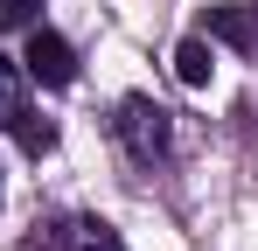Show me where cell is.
<instances>
[{
  "label": "cell",
  "instance_id": "obj_4",
  "mask_svg": "<svg viewBox=\"0 0 258 251\" xmlns=\"http://www.w3.org/2000/svg\"><path fill=\"white\" fill-rule=\"evenodd\" d=\"M21 70H28V84H49V91H63V84H77V49L56 35V28H28V56H21Z\"/></svg>",
  "mask_w": 258,
  "mask_h": 251
},
{
  "label": "cell",
  "instance_id": "obj_3",
  "mask_svg": "<svg viewBox=\"0 0 258 251\" xmlns=\"http://www.w3.org/2000/svg\"><path fill=\"white\" fill-rule=\"evenodd\" d=\"M28 251H126V237L105 216H56V223H35Z\"/></svg>",
  "mask_w": 258,
  "mask_h": 251
},
{
  "label": "cell",
  "instance_id": "obj_6",
  "mask_svg": "<svg viewBox=\"0 0 258 251\" xmlns=\"http://www.w3.org/2000/svg\"><path fill=\"white\" fill-rule=\"evenodd\" d=\"M210 70H216L210 35H188L181 49H174V77H181V84H196V91H203V84H210Z\"/></svg>",
  "mask_w": 258,
  "mask_h": 251
},
{
  "label": "cell",
  "instance_id": "obj_7",
  "mask_svg": "<svg viewBox=\"0 0 258 251\" xmlns=\"http://www.w3.org/2000/svg\"><path fill=\"white\" fill-rule=\"evenodd\" d=\"M42 0H0V28H35Z\"/></svg>",
  "mask_w": 258,
  "mask_h": 251
},
{
  "label": "cell",
  "instance_id": "obj_1",
  "mask_svg": "<svg viewBox=\"0 0 258 251\" xmlns=\"http://www.w3.org/2000/svg\"><path fill=\"white\" fill-rule=\"evenodd\" d=\"M112 133H119V147H126L140 167H154L168 154V140H174V119H168V105H154V98H126L119 119H112Z\"/></svg>",
  "mask_w": 258,
  "mask_h": 251
},
{
  "label": "cell",
  "instance_id": "obj_5",
  "mask_svg": "<svg viewBox=\"0 0 258 251\" xmlns=\"http://www.w3.org/2000/svg\"><path fill=\"white\" fill-rule=\"evenodd\" d=\"M203 35L258 56V0H223V7H210V14H203Z\"/></svg>",
  "mask_w": 258,
  "mask_h": 251
},
{
  "label": "cell",
  "instance_id": "obj_2",
  "mask_svg": "<svg viewBox=\"0 0 258 251\" xmlns=\"http://www.w3.org/2000/svg\"><path fill=\"white\" fill-rule=\"evenodd\" d=\"M0 126H7L28 154H49V147H56V126L35 119V105H28V70L7 63V56H0Z\"/></svg>",
  "mask_w": 258,
  "mask_h": 251
}]
</instances>
